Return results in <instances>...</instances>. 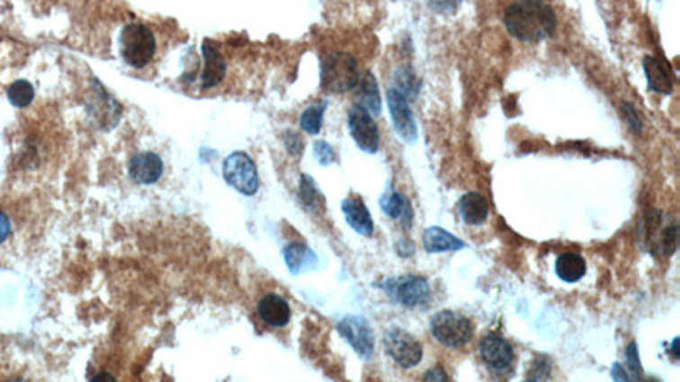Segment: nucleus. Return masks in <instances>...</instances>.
<instances>
[{"label": "nucleus", "mask_w": 680, "mask_h": 382, "mask_svg": "<svg viewBox=\"0 0 680 382\" xmlns=\"http://www.w3.org/2000/svg\"><path fill=\"white\" fill-rule=\"evenodd\" d=\"M385 349L388 355L403 369H412L422 360V347L416 336L407 333L402 328H391L385 335Z\"/></svg>", "instance_id": "obj_7"}, {"label": "nucleus", "mask_w": 680, "mask_h": 382, "mask_svg": "<svg viewBox=\"0 0 680 382\" xmlns=\"http://www.w3.org/2000/svg\"><path fill=\"white\" fill-rule=\"evenodd\" d=\"M672 353H674V357H676V359L679 357V338H676V340H674V345H672Z\"/></svg>", "instance_id": "obj_33"}, {"label": "nucleus", "mask_w": 680, "mask_h": 382, "mask_svg": "<svg viewBox=\"0 0 680 382\" xmlns=\"http://www.w3.org/2000/svg\"><path fill=\"white\" fill-rule=\"evenodd\" d=\"M300 196H301L303 204H305L309 209H311V211H317L318 208L324 206V198H322V194L318 192L317 185H315V182L311 181V177H309V175H303V177H301Z\"/></svg>", "instance_id": "obj_25"}, {"label": "nucleus", "mask_w": 680, "mask_h": 382, "mask_svg": "<svg viewBox=\"0 0 680 382\" xmlns=\"http://www.w3.org/2000/svg\"><path fill=\"white\" fill-rule=\"evenodd\" d=\"M7 382H28V381H22V379H11V381Z\"/></svg>", "instance_id": "obj_34"}, {"label": "nucleus", "mask_w": 680, "mask_h": 382, "mask_svg": "<svg viewBox=\"0 0 680 382\" xmlns=\"http://www.w3.org/2000/svg\"><path fill=\"white\" fill-rule=\"evenodd\" d=\"M349 131L357 147L366 153H376L380 148V133L371 114L361 106H353L349 111Z\"/></svg>", "instance_id": "obj_8"}, {"label": "nucleus", "mask_w": 680, "mask_h": 382, "mask_svg": "<svg viewBox=\"0 0 680 382\" xmlns=\"http://www.w3.org/2000/svg\"><path fill=\"white\" fill-rule=\"evenodd\" d=\"M130 177L137 183H155L164 172L162 158L157 153L145 152L135 155L128 165Z\"/></svg>", "instance_id": "obj_12"}, {"label": "nucleus", "mask_w": 680, "mask_h": 382, "mask_svg": "<svg viewBox=\"0 0 680 382\" xmlns=\"http://www.w3.org/2000/svg\"><path fill=\"white\" fill-rule=\"evenodd\" d=\"M385 292L398 305L407 307H418L429 305L431 288L425 279L418 275H403L393 277L385 282Z\"/></svg>", "instance_id": "obj_5"}, {"label": "nucleus", "mask_w": 680, "mask_h": 382, "mask_svg": "<svg viewBox=\"0 0 680 382\" xmlns=\"http://www.w3.org/2000/svg\"><path fill=\"white\" fill-rule=\"evenodd\" d=\"M327 107V102H317V104H311L307 107L301 114V129L307 131L309 135H318L320 129H322V121H324V111Z\"/></svg>", "instance_id": "obj_23"}, {"label": "nucleus", "mask_w": 680, "mask_h": 382, "mask_svg": "<svg viewBox=\"0 0 680 382\" xmlns=\"http://www.w3.org/2000/svg\"><path fill=\"white\" fill-rule=\"evenodd\" d=\"M624 116H626V121L630 122L634 133H640L641 131V121H640L636 111L630 104H624Z\"/></svg>", "instance_id": "obj_29"}, {"label": "nucleus", "mask_w": 680, "mask_h": 382, "mask_svg": "<svg viewBox=\"0 0 680 382\" xmlns=\"http://www.w3.org/2000/svg\"><path fill=\"white\" fill-rule=\"evenodd\" d=\"M524 382H536V381H524Z\"/></svg>", "instance_id": "obj_35"}, {"label": "nucleus", "mask_w": 680, "mask_h": 382, "mask_svg": "<svg viewBox=\"0 0 680 382\" xmlns=\"http://www.w3.org/2000/svg\"><path fill=\"white\" fill-rule=\"evenodd\" d=\"M479 353L485 364L497 372H504L514 364V349L506 338L487 335L479 343Z\"/></svg>", "instance_id": "obj_11"}, {"label": "nucleus", "mask_w": 680, "mask_h": 382, "mask_svg": "<svg viewBox=\"0 0 680 382\" xmlns=\"http://www.w3.org/2000/svg\"><path fill=\"white\" fill-rule=\"evenodd\" d=\"M11 235V221L5 214L0 211V244H4Z\"/></svg>", "instance_id": "obj_30"}, {"label": "nucleus", "mask_w": 680, "mask_h": 382, "mask_svg": "<svg viewBox=\"0 0 680 382\" xmlns=\"http://www.w3.org/2000/svg\"><path fill=\"white\" fill-rule=\"evenodd\" d=\"M458 209L466 225H483L488 218V202L479 192H468L458 202Z\"/></svg>", "instance_id": "obj_16"}, {"label": "nucleus", "mask_w": 680, "mask_h": 382, "mask_svg": "<svg viewBox=\"0 0 680 382\" xmlns=\"http://www.w3.org/2000/svg\"><path fill=\"white\" fill-rule=\"evenodd\" d=\"M223 177L244 196H254L259 189V173L247 153H232L223 164Z\"/></svg>", "instance_id": "obj_6"}, {"label": "nucleus", "mask_w": 680, "mask_h": 382, "mask_svg": "<svg viewBox=\"0 0 680 382\" xmlns=\"http://www.w3.org/2000/svg\"><path fill=\"white\" fill-rule=\"evenodd\" d=\"M424 246L431 253H439V252L461 250V248H464V244L446 229L433 227V228L425 229V233H424Z\"/></svg>", "instance_id": "obj_18"}, {"label": "nucleus", "mask_w": 680, "mask_h": 382, "mask_svg": "<svg viewBox=\"0 0 680 382\" xmlns=\"http://www.w3.org/2000/svg\"><path fill=\"white\" fill-rule=\"evenodd\" d=\"M381 208H383V211H385L391 219H398V221H402V225L405 228L412 225V206H410L408 199L405 198L400 192H397V191L387 192V194L381 198Z\"/></svg>", "instance_id": "obj_20"}, {"label": "nucleus", "mask_w": 680, "mask_h": 382, "mask_svg": "<svg viewBox=\"0 0 680 382\" xmlns=\"http://www.w3.org/2000/svg\"><path fill=\"white\" fill-rule=\"evenodd\" d=\"M359 80V67L349 53H330L322 60L320 82L322 89L332 93H342L354 89Z\"/></svg>", "instance_id": "obj_3"}, {"label": "nucleus", "mask_w": 680, "mask_h": 382, "mask_svg": "<svg viewBox=\"0 0 680 382\" xmlns=\"http://www.w3.org/2000/svg\"><path fill=\"white\" fill-rule=\"evenodd\" d=\"M91 382H118V381H116V378H114L112 374H109V372H99L97 376H94L93 379H91Z\"/></svg>", "instance_id": "obj_32"}, {"label": "nucleus", "mask_w": 680, "mask_h": 382, "mask_svg": "<svg viewBox=\"0 0 680 382\" xmlns=\"http://www.w3.org/2000/svg\"><path fill=\"white\" fill-rule=\"evenodd\" d=\"M339 332L361 357H371L374 351V335L368 321L361 316H347L340 321Z\"/></svg>", "instance_id": "obj_9"}, {"label": "nucleus", "mask_w": 680, "mask_h": 382, "mask_svg": "<svg viewBox=\"0 0 680 382\" xmlns=\"http://www.w3.org/2000/svg\"><path fill=\"white\" fill-rule=\"evenodd\" d=\"M313 150H315V158L322 164V165H330L332 162H336V152H334V148L328 145V143H325V141H317L315 143V147H313Z\"/></svg>", "instance_id": "obj_27"}, {"label": "nucleus", "mask_w": 680, "mask_h": 382, "mask_svg": "<svg viewBox=\"0 0 680 382\" xmlns=\"http://www.w3.org/2000/svg\"><path fill=\"white\" fill-rule=\"evenodd\" d=\"M555 271H557V275L561 280L577 282L587 272V263H586L584 257H580L578 253L565 252L558 257Z\"/></svg>", "instance_id": "obj_19"}, {"label": "nucleus", "mask_w": 680, "mask_h": 382, "mask_svg": "<svg viewBox=\"0 0 680 382\" xmlns=\"http://www.w3.org/2000/svg\"><path fill=\"white\" fill-rule=\"evenodd\" d=\"M284 260L293 274H300L301 271L311 269L317 263V255L307 244H291L284 248Z\"/></svg>", "instance_id": "obj_21"}, {"label": "nucleus", "mask_w": 680, "mask_h": 382, "mask_svg": "<svg viewBox=\"0 0 680 382\" xmlns=\"http://www.w3.org/2000/svg\"><path fill=\"white\" fill-rule=\"evenodd\" d=\"M397 82H398L397 91L400 92L403 97H407V93H408L412 99H416L420 84H418L416 74L412 72V68H402V70L398 72V76H397Z\"/></svg>", "instance_id": "obj_26"}, {"label": "nucleus", "mask_w": 680, "mask_h": 382, "mask_svg": "<svg viewBox=\"0 0 680 382\" xmlns=\"http://www.w3.org/2000/svg\"><path fill=\"white\" fill-rule=\"evenodd\" d=\"M357 106L366 109L370 114H374V116H378L381 112V95H380V89H378V82H376L371 72H366L362 80H361L359 104Z\"/></svg>", "instance_id": "obj_22"}, {"label": "nucleus", "mask_w": 680, "mask_h": 382, "mask_svg": "<svg viewBox=\"0 0 680 382\" xmlns=\"http://www.w3.org/2000/svg\"><path fill=\"white\" fill-rule=\"evenodd\" d=\"M388 107L391 114V121L395 131L405 139L414 143L417 139V124L414 120L412 109L407 102V97H403L397 89H389L387 92Z\"/></svg>", "instance_id": "obj_10"}, {"label": "nucleus", "mask_w": 680, "mask_h": 382, "mask_svg": "<svg viewBox=\"0 0 680 382\" xmlns=\"http://www.w3.org/2000/svg\"><path fill=\"white\" fill-rule=\"evenodd\" d=\"M425 382H449L446 374L439 369H434L433 372L427 376V381Z\"/></svg>", "instance_id": "obj_31"}, {"label": "nucleus", "mask_w": 680, "mask_h": 382, "mask_svg": "<svg viewBox=\"0 0 680 382\" xmlns=\"http://www.w3.org/2000/svg\"><path fill=\"white\" fill-rule=\"evenodd\" d=\"M434 338L444 347L458 349L466 345L473 336V324L463 315L452 311H439L431 320Z\"/></svg>", "instance_id": "obj_4"}, {"label": "nucleus", "mask_w": 680, "mask_h": 382, "mask_svg": "<svg viewBox=\"0 0 680 382\" xmlns=\"http://www.w3.org/2000/svg\"><path fill=\"white\" fill-rule=\"evenodd\" d=\"M647 382H658V381H647Z\"/></svg>", "instance_id": "obj_36"}, {"label": "nucleus", "mask_w": 680, "mask_h": 382, "mask_svg": "<svg viewBox=\"0 0 680 382\" xmlns=\"http://www.w3.org/2000/svg\"><path fill=\"white\" fill-rule=\"evenodd\" d=\"M7 97L13 106L28 107L34 99V89L28 80H16L7 89Z\"/></svg>", "instance_id": "obj_24"}, {"label": "nucleus", "mask_w": 680, "mask_h": 382, "mask_svg": "<svg viewBox=\"0 0 680 382\" xmlns=\"http://www.w3.org/2000/svg\"><path fill=\"white\" fill-rule=\"evenodd\" d=\"M202 58H204V70L201 76V87L211 89L225 78L227 63L217 48L208 43L202 45Z\"/></svg>", "instance_id": "obj_15"}, {"label": "nucleus", "mask_w": 680, "mask_h": 382, "mask_svg": "<svg viewBox=\"0 0 680 382\" xmlns=\"http://www.w3.org/2000/svg\"><path fill=\"white\" fill-rule=\"evenodd\" d=\"M157 40L145 24H128L120 34V53L123 60L135 68H143L154 60Z\"/></svg>", "instance_id": "obj_2"}, {"label": "nucleus", "mask_w": 680, "mask_h": 382, "mask_svg": "<svg viewBox=\"0 0 680 382\" xmlns=\"http://www.w3.org/2000/svg\"><path fill=\"white\" fill-rule=\"evenodd\" d=\"M506 28L521 41L536 43L557 30L555 11L544 2H515L506 9Z\"/></svg>", "instance_id": "obj_1"}, {"label": "nucleus", "mask_w": 680, "mask_h": 382, "mask_svg": "<svg viewBox=\"0 0 680 382\" xmlns=\"http://www.w3.org/2000/svg\"><path fill=\"white\" fill-rule=\"evenodd\" d=\"M611 374H613V378H614V381L616 382H640L634 379L633 376L626 370V367L622 366L621 362H616V364L613 366Z\"/></svg>", "instance_id": "obj_28"}, {"label": "nucleus", "mask_w": 680, "mask_h": 382, "mask_svg": "<svg viewBox=\"0 0 680 382\" xmlns=\"http://www.w3.org/2000/svg\"><path fill=\"white\" fill-rule=\"evenodd\" d=\"M342 211H344V216H345L351 228L356 229L357 233L362 235V236H371L372 231H374L371 213L368 211L362 199L357 198V196L344 199Z\"/></svg>", "instance_id": "obj_13"}, {"label": "nucleus", "mask_w": 680, "mask_h": 382, "mask_svg": "<svg viewBox=\"0 0 680 382\" xmlns=\"http://www.w3.org/2000/svg\"><path fill=\"white\" fill-rule=\"evenodd\" d=\"M645 74L649 78V85L651 91L660 92V93H670L672 92V76L668 72V67L665 61L657 58V57H647L643 61Z\"/></svg>", "instance_id": "obj_17"}, {"label": "nucleus", "mask_w": 680, "mask_h": 382, "mask_svg": "<svg viewBox=\"0 0 680 382\" xmlns=\"http://www.w3.org/2000/svg\"><path fill=\"white\" fill-rule=\"evenodd\" d=\"M257 309H259V316L263 318L264 323H267L274 328H281L291 320V307L288 305V301L278 294L264 296L263 299L259 301Z\"/></svg>", "instance_id": "obj_14"}]
</instances>
